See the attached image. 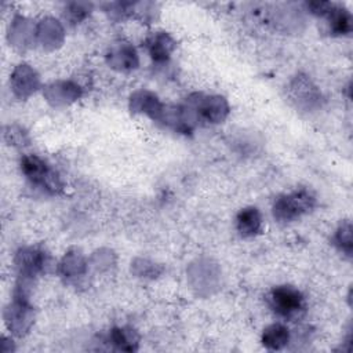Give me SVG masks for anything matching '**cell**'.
Masks as SVG:
<instances>
[{
	"label": "cell",
	"mask_w": 353,
	"mask_h": 353,
	"mask_svg": "<svg viewBox=\"0 0 353 353\" xmlns=\"http://www.w3.org/2000/svg\"><path fill=\"white\" fill-rule=\"evenodd\" d=\"M316 204L314 196L306 190L299 189L290 194L280 196L273 205V215L280 222H291L301 215L309 212Z\"/></svg>",
	"instance_id": "1"
},
{
	"label": "cell",
	"mask_w": 353,
	"mask_h": 353,
	"mask_svg": "<svg viewBox=\"0 0 353 353\" xmlns=\"http://www.w3.org/2000/svg\"><path fill=\"white\" fill-rule=\"evenodd\" d=\"M268 302L277 316L288 320L299 317L305 310L303 295L291 285L274 287L268 295Z\"/></svg>",
	"instance_id": "2"
},
{
	"label": "cell",
	"mask_w": 353,
	"mask_h": 353,
	"mask_svg": "<svg viewBox=\"0 0 353 353\" xmlns=\"http://www.w3.org/2000/svg\"><path fill=\"white\" fill-rule=\"evenodd\" d=\"M21 168L25 176L34 185L41 186L47 192L57 193L61 189L59 176L40 157L25 156L21 161Z\"/></svg>",
	"instance_id": "3"
},
{
	"label": "cell",
	"mask_w": 353,
	"mask_h": 353,
	"mask_svg": "<svg viewBox=\"0 0 353 353\" xmlns=\"http://www.w3.org/2000/svg\"><path fill=\"white\" fill-rule=\"evenodd\" d=\"M197 99H189L194 108L197 120L207 123H219L228 114V105L221 97H203L196 95Z\"/></svg>",
	"instance_id": "4"
},
{
	"label": "cell",
	"mask_w": 353,
	"mask_h": 353,
	"mask_svg": "<svg viewBox=\"0 0 353 353\" xmlns=\"http://www.w3.org/2000/svg\"><path fill=\"white\" fill-rule=\"evenodd\" d=\"M262 226V218L255 207L243 208L236 216V229L243 237L255 236Z\"/></svg>",
	"instance_id": "5"
},
{
	"label": "cell",
	"mask_w": 353,
	"mask_h": 353,
	"mask_svg": "<svg viewBox=\"0 0 353 353\" xmlns=\"http://www.w3.org/2000/svg\"><path fill=\"white\" fill-rule=\"evenodd\" d=\"M290 342L288 328L283 324H272L263 330L262 343L270 350H280Z\"/></svg>",
	"instance_id": "6"
},
{
	"label": "cell",
	"mask_w": 353,
	"mask_h": 353,
	"mask_svg": "<svg viewBox=\"0 0 353 353\" xmlns=\"http://www.w3.org/2000/svg\"><path fill=\"white\" fill-rule=\"evenodd\" d=\"M172 47H174V43L165 33H156L148 39L149 52L156 61H165Z\"/></svg>",
	"instance_id": "7"
},
{
	"label": "cell",
	"mask_w": 353,
	"mask_h": 353,
	"mask_svg": "<svg viewBox=\"0 0 353 353\" xmlns=\"http://www.w3.org/2000/svg\"><path fill=\"white\" fill-rule=\"evenodd\" d=\"M327 15H328L330 25H331V29L334 33L343 34V33L350 32L352 18L346 10L332 6V8L330 10V12Z\"/></svg>",
	"instance_id": "8"
},
{
	"label": "cell",
	"mask_w": 353,
	"mask_h": 353,
	"mask_svg": "<svg viewBox=\"0 0 353 353\" xmlns=\"http://www.w3.org/2000/svg\"><path fill=\"white\" fill-rule=\"evenodd\" d=\"M110 341L121 350H134L135 346H132V343H137V336L131 330L113 328L110 332Z\"/></svg>",
	"instance_id": "9"
},
{
	"label": "cell",
	"mask_w": 353,
	"mask_h": 353,
	"mask_svg": "<svg viewBox=\"0 0 353 353\" xmlns=\"http://www.w3.org/2000/svg\"><path fill=\"white\" fill-rule=\"evenodd\" d=\"M335 240H336V244L339 245V248L343 252H346L347 255H350V252H352V232H350L349 223L339 228Z\"/></svg>",
	"instance_id": "10"
}]
</instances>
